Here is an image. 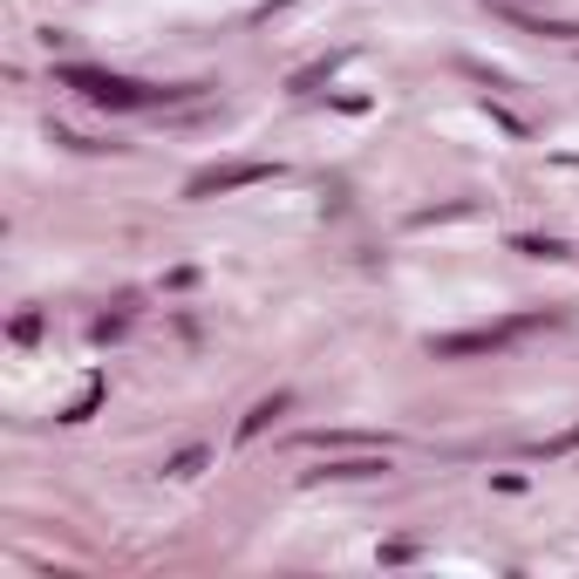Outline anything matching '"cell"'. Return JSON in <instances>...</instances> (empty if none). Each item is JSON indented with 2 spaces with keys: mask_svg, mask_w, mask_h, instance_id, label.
Instances as JSON below:
<instances>
[{
  "mask_svg": "<svg viewBox=\"0 0 579 579\" xmlns=\"http://www.w3.org/2000/svg\"><path fill=\"white\" fill-rule=\"evenodd\" d=\"M253 177H266V164H238V171H212V177H199V184H191V199H205V191H219V184H253Z\"/></svg>",
  "mask_w": 579,
  "mask_h": 579,
  "instance_id": "2",
  "label": "cell"
},
{
  "mask_svg": "<svg viewBox=\"0 0 579 579\" xmlns=\"http://www.w3.org/2000/svg\"><path fill=\"white\" fill-rule=\"evenodd\" d=\"M62 82H75L89 103H110V110H136V103H151L136 82H116V75H95V69H62Z\"/></svg>",
  "mask_w": 579,
  "mask_h": 579,
  "instance_id": "1",
  "label": "cell"
}]
</instances>
